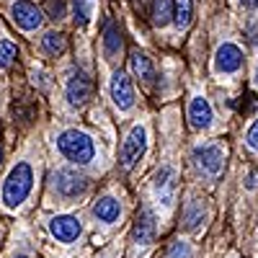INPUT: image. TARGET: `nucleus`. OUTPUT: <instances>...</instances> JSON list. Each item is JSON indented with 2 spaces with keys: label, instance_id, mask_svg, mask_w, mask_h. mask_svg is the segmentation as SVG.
I'll return each instance as SVG.
<instances>
[{
  "label": "nucleus",
  "instance_id": "obj_1",
  "mask_svg": "<svg viewBox=\"0 0 258 258\" xmlns=\"http://www.w3.org/2000/svg\"><path fill=\"white\" fill-rule=\"evenodd\" d=\"M31 186H34L31 165L29 163H16L13 170L8 173V178H6V183H3V202H6V207H11V209L21 207L26 202Z\"/></svg>",
  "mask_w": 258,
  "mask_h": 258
},
{
  "label": "nucleus",
  "instance_id": "obj_2",
  "mask_svg": "<svg viewBox=\"0 0 258 258\" xmlns=\"http://www.w3.org/2000/svg\"><path fill=\"white\" fill-rule=\"evenodd\" d=\"M57 150L73 163L78 165H85V163H91L93 155H96V145L93 140L80 132V129H68V132H62L57 137Z\"/></svg>",
  "mask_w": 258,
  "mask_h": 258
},
{
  "label": "nucleus",
  "instance_id": "obj_3",
  "mask_svg": "<svg viewBox=\"0 0 258 258\" xmlns=\"http://www.w3.org/2000/svg\"><path fill=\"white\" fill-rule=\"evenodd\" d=\"M145 147H147V135H145V126H132V132L126 135L124 145H121V168L124 170H132L137 165V160L145 155Z\"/></svg>",
  "mask_w": 258,
  "mask_h": 258
},
{
  "label": "nucleus",
  "instance_id": "obj_4",
  "mask_svg": "<svg viewBox=\"0 0 258 258\" xmlns=\"http://www.w3.org/2000/svg\"><path fill=\"white\" fill-rule=\"evenodd\" d=\"M194 163H197V168L202 170L204 176L214 178L222 170L225 165V155H222V147L217 145H202L194 150Z\"/></svg>",
  "mask_w": 258,
  "mask_h": 258
},
{
  "label": "nucleus",
  "instance_id": "obj_5",
  "mask_svg": "<svg viewBox=\"0 0 258 258\" xmlns=\"http://www.w3.org/2000/svg\"><path fill=\"white\" fill-rule=\"evenodd\" d=\"M64 93H68V103L70 106H83V103H88V98L93 93V83H91V78L85 75L83 70H75L70 75V80H68Z\"/></svg>",
  "mask_w": 258,
  "mask_h": 258
},
{
  "label": "nucleus",
  "instance_id": "obj_6",
  "mask_svg": "<svg viewBox=\"0 0 258 258\" xmlns=\"http://www.w3.org/2000/svg\"><path fill=\"white\" fill-rule=\"evenodd\" d=\"M13 21L24 29V31H36L41 26V21H44V13H41V8H36L34 3H29V0H18V3L13 6Z\"/></svg>",
  "mask_w": 258,
  "mask_h": 258
},
{
  "label": "nucleus",
  "instance_id": "obj_7",
  "mask_svg": "<svg viewBox=\"0 0 258 258\" xmlns=\"http://www.w3.org/2000/svg\"><path fill=\"white\" fill-rule=\"evenodd\" d=\"M54 188L57 194H62V197H80V194L88 188V183H85V178L80 173H75V170H68V168H62L54 173Z\"/></svg>",
  "mask_w": 258,
  "mask_h": 258
},
{
  "label": "nucleus",
  "instance_id": "obj_8",
  "mask_svg": "<svg viewBox=\"0 0 258 258\" xmlns=\"http://www.w3.org/2000/svg\"><path fill=\"white\" fill-rule=\"evenodd\" d=\"M49 232L54 235V238L59 243H73L80 238V232H83V225L78 217H70V214H59V217H54L49 222Z\"/></svg>",
  "mask_w": 258,
  "mask_h": 258
},
{
  "label": "nucleus",
  "instance_id": "obj_9",
  "mask_svg": "<svg viewBox=\"0 0 258 258\" xmlns=\"http://www.w3.org/2000/svg\"><path fill=\"white\" fill-rule=\"evenodd\" d=\"M111 98L116 103V109H121V111L132 109V103H135V88L121 70L111 75Z\"/></svg>",
  "mask_w": 258,
  "mask_h": 258
},
{
  "label": "nucleus",
  "instance_id": "obj_10",
  "mask_svg": "<svg viewBox=\"0 0 258 258\" xmlns=\"http://www.w3.org/2000/svg\"><path fill=\"white\" fill-rule=\"evenodd\" d=\"M243 68V52L235 44H222L214 54V70L217 73H238Z\"/></svg>",
  "mask_w": 258,
  "mask_h": 258
},
{
  "label": "nucleus",
  "instance_id": "obj_11",
  "mask_svg": "<svg viewBox=\"0 0 258 258\" xmlns=\"http://www.w3.org/2000/svg\"><path fill=\"white\" fill-rule=\"evenodd\" d=\"M155 214L150 212V209H142L140 214H137V220H135V230H132V235H135V243L137 245H150L153 243V238H155Z\"/></svg>",
  "mask_w": 258,
  "mask_h": 258
},
{
  "label": "nucleus",
  "instance_id": "obj_12",
  "mask_svg": "<svg viewBox=\"0 0 258 258\" xmlns=\"http://www.w3.org/2000/svg\"><path fill=\"white\" fill-rule=\"evenodd\" d=\"M188 119L194 129H207L212 124V106L204 96H197L188 103Z\"/></svg>",
  "mask_w": 258,
  "mask_h": 258
},
{
  "label": "nucleus",
  "instance_id": "obj_13",
  "mask_svg": "<svg viewBox=\"0 0 258 258\" xmlns=\"http://www.w3.org/2000/svg\"><path fill=\"white\" fill-rule=\"evenodd\" d=\"M93 214H96V217H98L101 222L111 225V222H116V220H119L121 207H119V202H116L114 197H101V199L93 204Z\"/></svg>",
  "mask_w": 258,
  "mask_h": 258
},
{
  "label": "nucleus",
  "instance_id": "obj_14",
  "mask_svg": "<svg viewBox=\"0 0 258 258\" xmlns=\"http://www.w3.org/2000/svg\"><path fill=\"white\" fill-rule=\"evenodd\" d=\"M176 181V170L170 168V165H165V168H160L158 170V176H155V191H158V197L168 204L170 202V191H173V183Z\"/></svg>",
  "mask_w": 258,
  "mask_h": 258
},
{
  "label": "nucleus",
  "instance_id": "obj_15",
  "mask_svg": "<svg viewBox=\"0 0 258 258\" xmlns=\"http://www.w3.org/2000/svg\"><path fill=\"white\" fill-rule=\"evenodd\" d=\"M103 52L109 59H116V54L121 52V31L116 24H109L103 31Z\"/></svg>",
  "mask_w": 258,
  "mask_h": 258
},
{
  "label": "nucleus",
  "instance_id": "obj_16",
  "mask_svg": "<svg viewBox=\"0 0 258 258\" xmlns=\"http://www.w3.org/2000/svg\"><path fill=\"white\" fill-rule=\"evenodd\" d=\"M132 70H135L137 78H142L147 83L155 78V68H153V62H150V57L145 52H135L132 54Z\"/></svg>",
  "mask_w": 258,
  "mask_h": 258
},
{
  "label": "nucleus",
  "instance_id": "obj_17",
  "mask_svg": "<svg viewBox=\"0 0 258 258\" xmlns=\"http://www.w3.org/2000/svg\"><path fill=\"white\" fill-rule=\"evenodd\" d=\"M173 21V0H155L153 3V24L168 26Z\"/></svg>",
  "mask_w": 258,
  "mask_h": 258
},
{
  "label": "nucleus",
  "instance_id": "obj_18",
  "mask_svg": "<svg viewBox=\"0 0 258 258\" xmlns=\"http://www.w3.org/2000/svg\"><path fill=\"white\" fill-rule=\"evenodd\" d=\"M41 47H44L47 54L57 57V54L64 52V47H68V39H64V34H59V31H49V34H44V39H41Z\"/></svg>",
  "mask_w": 258,
  "mask_h": 258
},
{
  "label": "nucleus",
  "instance_id": "obj_19",
  "mask_svg": "<svg viewBox=\"0 0 258 258\" xmlns=\"http://www.w3.org/2000/svg\"><path fill=\"white\" fill-rule=\"evenodd\" d=\"M191 16H194L191 0H176V3H173V21H176V26L186 29L191 24Z\"/></svg>",
  "mask_w": 258,
  "mask_h": 258
},
{
  "label": "nucleus",
  "instance_id": "obj_20",
  "mask_svg": "<svg viewBox=\"0 0 258 258\" xmlns=\"http://www.w3.org/2000/svg\"><path fill=\"white\" fill-rule=\"evenodd\" d=\"M73 11H75V24L85 26L96 11V0H73Z\"/></svg>",
  "mask_w": 258,
  "mask_h": 258
},
{
  "label": "nucleus",
  "instance_id": "obj_21",
  "mask_svg": "<svg viewBox=\"0 0 258 258\" xmlns=\"http://www.w3.org/2000/svg\"><path fill=\"white\" fill-rule=\"evenodd\" d=\"M204 217H207V209L202 202H194L188 209H186V227L188 230H199V225H204Z\"/></svg>",
  "mask_w": 258,
  "mask_h": 258
},
{
  "label": "nucleus",
  "instance_id": "obj_22",
  "mask_svg": "<svg viewBox=\"0 0 258 258\" xmlns=\"http://www.w3.org/2000/svg\"><path fill=\"white\" fill-rule=\"evenodd\" d=\"M16 57V44L11 41H0V68H8Z\"/></svg>",
  "mask_w": 258,
  "mask_h": 258
},
{
  "label": "nucleus",
  "instance_id": "obj_23",
  "mask_svg": "<svg viewBox=\"0 0 258 258\" xmlns=\"http://www.w3.org/2000/svg\"><path fill=\"white\" fill-rule=\"evenodd\" d=\"M191 255H194V250H191L188 243H176L168 253V258H191Z\"/></svg>",
  "mask_w": 258,
  "mask_h": 258
},
{
  "label": "nucleus",
  "instance_id": "obj_24",
  "mask_svg": "<svg viewBox=\"0 0 258 258\" xmlns=\"http://www.w3.org/2000/svg\"><path fill=\"white\" fill-rule=\"evenodd\" d=\"M47 11H49V18H62L64 16V6H62V0H47Z\"/></svg>",
  "mask_w": 258,
  "mask_h": 258
},
{
  "label": "nucleus",
  "instance_id": "obj_25",
  "mask_svg": "<svg viewBox=\"0 0 258 258\" xmlns=\"http://www.w3.org/2000/svg\"><path fill=\"white\" fill-rule=\"evenodd\" d=\"M245 140H248V147H250V150H258V119H255V121H253V126L248 129Z\"/></svg>",
  "mask_w": 258,
  "mask_h": 258
},
{
  "label": "nucleus",
  "instance_id": "obj_26",
  "mask_svg": "<svg viewBox=\"0 0 258 258\" xmlns=\"http://www.w3.org/2000/svg\"><path fill=\"white\" fill-rule=\"evenodd\" d=\"M245 186H248V188H258V170H253V173L248 176V181H245Z\"/></svg>",
  "mask_w": 258,
  "mask_h": 258
},
{
  "label": "nucleus",
  "instance_id": "obj_27",
  "mask_svg": "<svg viewBox=\"0 0 258 258\" xmlns=\"http://www.w3.org/2000/svg\"><path fill=\"white\" fill-rule=\"evenodd\" d=\"M240 3H243V6H250V3H253V0H240Z\"/></svg>",
  "mask_w": 258,
  "mask_h": 258
},
{
  "label": "nucleus",
  "instance_id": "obj_28",
  "mask_svg": "<svg viewBox=\"0 0 258 258\" xmlns=\"http://www.w3.org/2000/svg\"><path fill=\"white\" fill-rule=\"evenodd\" d=\"M0 163H3V150H0Z\"/></svg>",
  "mask_w": 258,
  "mask_h": 258
},
{
  "label": "nucleus",
  "instance_id": "obj_29",
  "mask_svg": "<svg viewBox=\"0 0 258 258\" xmlns=\"http://www.w3.org/2000/svg\"><path fill=\"white\" fill-rule=\"evenodd\" d=\"M255 83H258V68H255Z\"/></svg>",
  "mask_w": 258,
  "mask_h": 258
},
{
  "label": "nucleus",
  "instance_id": "obj_30",
  "mask_svg": "<svg viewBox=\"0 0 258 258\" xmlns=\"http://www.w3.org/2000/svg\"><path fill=\"white\" fill-rule=\"evenodd\" d=\"M16 258H29V255H16Z\"/></svg>",
  "mask_w": 258,
  "mask_h": 258
},
{
  "label": "nucleus",
  "instance_id": "obj_31",
  "mask_svg": "<svg viewBox=\"0 0 258 258\" xmlns=\"http://www.w3.org/2000/svg\"><path fill=\"white\" fill-rule=\"evenodd\" d=\"M255 6H258V0H255Z\"/></svg>",
  "mask_w": 258,
  "mask_h": 258
}]
</instances>
